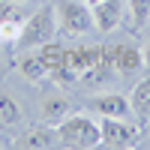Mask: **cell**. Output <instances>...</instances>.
I'll use <instances>...</instances> for the list:
<instances>
[{"instance_id": "2e32d148", "label": "cell", "mask_w": 150, "mask_h": 150, "mask_svg": "<svg viewBox=\"0 0 150 150\" xmlns=\"http://www.w3.org/2000/svg\"><path fill=\"white\" fill-rule=\"evenodd\" d=\"M0 21H18V24H24V12L18 9V0L0 3Z\"/></svg>"}, {"instance_id": "ba28073f", "label": "cell", "mask_w": 150, "mask_h": 150, "mask_svg": "<svg viewBox=\"0 0 150 150\" xmlns=\"http://www.w3.org/2000/svg\"><path fill=\"white\" fill-rule=\"evenodd\" d=\"M90 111L99 117H132L129 111V99L120 93H102L90 99Z\"/></svg>"}, {"instance_id": "8fae6325", "label": "cell", "mask_w": 150, "mask_h": 150, "mask_svg": "<svg viewBox=\"0 0 150 150\" xmlns=\"http://www.w3.org/2000/svg\"><path fill=\"white\" fill-rule=\"evenodd\" d=\"M66 114H72V102L66 96H45L42 99V123L57 126Z\"/></svg>"}, {"instance_id": "9a60e30c", "label": "cell", "mask_w": 150, "mask_h": 150, "mask_svg": "<svg viewBox=\"0 0 150 150\" xmlns=\"http://www.w3.org/2000/svg\"><path fill=\"white\" fill-rule=\"evenodd\" d=\"M18 36H21L18 21H0V42L3 45H18Z\"/></svg>"}, {"instance_id": "277c9868", "label": "cell", "mask_w": 150, "mask_h": 150, "mask_svg": "<svg viewBox=\"0 0 150 150\" xmlns=\"http://www.w3.org/2000/svg\"><path fill=\"white\" fill-rule=\"evenodd\" d=\"M99 129L105 147H132L141 138V126L129 117H99Z\"/></svg>"}, {"instance_id": "5bb4252c", "label": "cell", "mask_w": 150, "mask_h": 150, "mask_svg": "<svg viewBox=\"0 0 150 150\" xmlns=\"http://www.w3.org/2000/svg\"><path fill=\"white\" fill-rule=\"evenodd\" d=\"M126 9H129L132 30L147 27V21H150V0H126Z\"/></svg>"}, {"instance_id": "4fadbf2b", "label": "cell", "mask_w": 150, "mask_h": 150, "mask_svg": "<svg viewBox=\"0 0 150 150\" xmlns=\"http://www.w3.org/2000/svg\"><path fill=\"white\" fill-rule=\"evenodd\" d=\"M63 54H66V48L60 45V42H54V39H48V42L39 45V57H42V63L48 66V72L60 69V63H63Z\"/></svg>"}, {"instance_id": "30bf717a", "label": "cell", "mask_w": 150, "mask_h": 150, "mask_svg": "<svg viewBox=\"0 0 150 150\" xmlns=\"http://www.w3.org/2000/svg\"><path fill=\"white\" fill-rule=\"evenodd\" d=\"M15 66H18V72H21L30 84H39V81H45L48 75H51V72H48V66L42 63L39 51H36V54H30L27 48H24V54L18 57V63H15Z\"/></svg>"}, {"instance_id": "52a82bcc", "label": "cell", "mask_w": 150, "mask_h": 150, "mask_svg": "<svg viewBox=\"0 0 150 150\" xmlns=\"http://www.w3.org/2000/svg\"><path fill=\"white\" fill-rule=\"evenodd\" d=\"M129 111H132V117L141 129L150 126V75L135 81L132 93H129Z\"/></svg>"}, {"instance_id": "6da1fadb", "label": "cell", "mask_w": 150, "mask_h": 150, "mask_svg": "<svg viewBox=\"0 0 150 150\" xmlns=\"http://www.w3.org/2000/svg\"><path fill=\"white\" fill-rule=\"evenodd\" d=\"M54 129H57V141L63 147L87 150V147L102 144V129H99V123L93 117H87V114H66Z\"/></svg>"}, {"instance_id": "5b68a950", "label": "cell", "mask_w": 150, "mask_h": 150, "mask_svg": "<svg viewBox=\"0 0 150 150\" xmlns=\"http://www.w3.org/2000/svg\"><path fill=\"white\" fill-rule=\"evenodd\" d=\"M123 9H126V0H102V3L93 6V27L111 33L123 24Z\"/></svg>"}, {"instance_id": "9c48e42d", "label": "cell", "mask_w": 150, "mask_h": 150, "mask_svg": "<svg viewBox=\"0 0 150 150\" xmlns=\"http://www.w3.org/2000/svg\"><path fill=\"white\" fill-rule=\"evenodd\" d=\"M15 147H27V150H45V147H54L57 144V129L54 126H33L27 129L24 135H18L15 141H12Z\"/></svg>"}, {"instance_id": "3957f363", "label": "cell", "mask_w": 150, "mask_h": 150, "mask_svg": "<svg viewBox=\"0 0 150 150\" xmlns=\"http://www.w3.org/2000/svg\"><path fill=\"white\" fill-rule=\"evenodd\" d=\"M57 30L66 36H84L93 30V12L84 0H57Z\"/></svg>"}, {"instance_id": "8992f818", "label": "cell", "mask_w": 150, "mask_h": 150, "mask_svg": "<svg viewBox=\"0 0 150 150\" xmlns=\"http://www.w3.org/2000/svg\"><path fill=\"white\" fill-rule=\"evenodd\" d=\"M108 51H111V66H114L117 72H123V75H132V72L144 69V57H141V48L138 45L120 42L114 48H108Z\"/></svg>"}, {"instance_id": "d6986e66", "label": "cell", "mask_w": 150, "mask_h": 150, "mask_svg": "<svg viewBox=\"0 0 150 150\" xmlns=\"http://www.w3.org/2000/svg\"><path fill=\"white\" fill-rule=\"evenodd\" d=\"M3 147H6V141H3V138H0V150H3Z\"/></svg>"}, {"instance_id": "ffe728a7", "label": "cell", "mask_w": 150, "mask_h": 150, "mask_svg": "<svg viewBox=\"0 0 150 150\" xmlns=\"http://www.w3.org/2000/svg\"><path fill=\"white\" fill-rule=\"evenodd\" d=\"M18 3H21V0H18Z\"/></svg>"}, {"instance_id": "ac0fdd59", "label": "cell", "mask_w": 150, "mask_h": 150, "mask_svg": "<svg viewBox=\"0 0 150 150\" xmlns=\"http://www.w3.org/2000/svg\"><path fill=\"white\" fill-rule=\"evenodd\" d=\"M84 3H87V6H90V9H93L96 3H102V0H84Z\"/></svg>"}, {"instance_id": "7a4b0ae2", "label": "cell", "mask_w": 150, "mask_h": 150, "mask_svg": "<svg viewBox=\"0 0 150 150\" xmlns=\"http://www.w3.org/2000/svg\"><path fill=\"white\" fill-rule=\"evenodd\" d=\"M57 33V9L48 3L39 6L30 18H24L21 24V36H18V48H39Z\"/></svg>"}, {"instance_id": "e0dca14e", "label": "cell", "mask_w": 150, "mask_h": 150, "mask_svg": "<svg viewBox=\"0 0 150 150\" xmlns=\"http://www.w3.org/2000/svg\"><path fill=\"white\" fill-rule=\"evenodd\" d=\"M141 57H144V69L150 72V36L144 39V48H141Z\"/></svg>"}, {"instance_id": "7c38bea8", "label": "cell", "mask_w": 150, "mask_h": 150, "mask_svg": "<svg viewBox=\"0 0 150 150\" xmlns=\"http://www.w3.org/2000/svg\"><path fill=\"white\" fill-rule=\"evenodd\" d=\"M24 120V111H21V102L12 93L0 90V126H15V123Z\"/></svg>"}]
</instances>
